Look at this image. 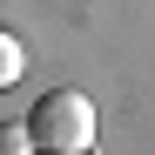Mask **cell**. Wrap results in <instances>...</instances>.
<instances>
[{"instance_id":"obj_1","label":"cell","mask_w":155,"mask_h":155,"mask_svg":"<svg viewBox=\"0 0 155 155\" xmlns=\"http://www.w3.org/2000/svg\"><path fill=\"white\" fill-rule=\"evenodd\" d=\"M27 121H34V142L47 155H88L94 148V101L81 88H47Z\"/></svg>"},{"instance_id":"obj_2","label":"cell","mask_w":155,"mask_h":155,"mask_svg":"<svg viewBox=\"0 0 155 155\" xmlns=\"http://www.w3.org/2000/svg\"><path fill=\"white\" fill-rule=\"evenodd\" d=\"M0 155H41L34 121H0Z\"/></svg>"},{"instance_id":"obj_3","label":"cell","mask_w":155,"mask_h":155,"mask_svg":"<svg viewBox=\"0 0 155 155\" xmlns=\"http://www.w3.org/2000/svg\"><path fill=\"white\" fill-rule=\"evenodd\" d=\"M20 68H27V54H20V41H14V34H0V94H7V88L20 81Z\"/></svg>"},{"instance_id":"obj_4","label":"cell","mask_w":155,"mask_h":155,"mask_svg":"<svg viewBox=\"0 0 155 155\" xmlns=\"http://www.w3.org/2000/svg\"><path fill=\"white\" fill-rule=\"evenodd\" d=\"M41 155H47V148H41Z\"/></svg>"}]
</instances>
